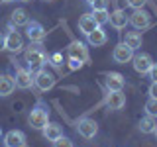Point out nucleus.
<instances>
[{
  "instance_id": "473e14b6",
  "label": "nucleus",
  "mask_w": 157,
  "mask_h": 147,
  "mask_svg": "<svg viewBox=\"0 0 157 147\" xmlns=\"http://www.w3.org/2000/svg\"><path fill=\"white\" fill-rule=\"evenodd\" d=\"M86 2H88V4H92V2H94V0H86Z\"/></svg>"
},
{
  "instance_id": "a211bd4d",
  "label": "nucleus",
  "mask_w": 157,
  "mask_h": 147,
  "mask_svg": "<svg viewBox=\"0 0 157 147\" xmlns=\"http://www.w3.org/2000/svg\"><path fill=\"white\" fill-rule=\"evenodd\" d=\"M14 88H16L14 77H10V75H0V96H8V94H12Z\"/></svg>"
},
{
  "instance_id": "c9c22d12",
  "label": "nucleus",
  "mask_w": 157,
  "mask_h": 147,
  "mask_svg": "<svg viewBox=\"0 0 157 147\" xmlns=\"http://www.w3.org/2000/svg\"><path fill=\"white\" fill-rule=\"evenodd\" d=\"M45 2H49V0H45Z\"/></svg>"
},
{
  "instance_id": "b1692460",
  "label": "nucleus",
  "mask_w": 157,
  "mask_h": 147,
  "mask_svg": "<svg viewBox=\"0 0 157 147\" xmlns=\"http://www.w3.org/2000/svg\"><path fill=\"white\" fill-rule=\"evenodd\" d=\"M145 114L151 116V118H157V98H151L145 102Z\"/></svg>"
},
{
  "instance_id": "6e6552de",
  "label": "nucleus",
  "mask_w": 157,
  "mask_h": 147,
  "mask_svg": "<svg viewBox=\"0 0 157 147\" xmlns=\"http://www.w3.org/2000/svg\"><path fill=\"white\" fill-rule=\"evenodd\" d=\"M14 82H16L18 88H22V90H28V88L33 86V75L29 69H22L18 67L16 69V77H14Z\"/></svg>"
},
{
  "instance_id": "423d86ee",
  "label": "nucleus",
  "mask_w": 157,
  "mask_h": 147,
  "mask_svg": "<svg viewBox=\"0 0 157 147\" xmlns=\"http://www.w3.org/2000/svg\"><path fill=\"white\" fill-rule=\"evenodd\" d=\"M112 59H114L116 63H120V65H126V63H130L132 59H134V49L128 47L124 41L118 43L114 47V53H112Z\"/></svg>"
},
{
  "instance_id": "f8f14e48",
  "label": "nucleus",
  "mask_w": 157,
  "mask_h": 147,
  "mask_svg": "<svg viewBox=\"0 0 157 147\" xmlns=\"http://www.w3.org/2000/svg\"><path fill=\"white\" fill-rule=\"evenodd\" d=\"M4 145L6 147H26V135L20 130H12L4 135Z\"/></svg>"
},
{
  "instance_id": "2f4dec72",
  "label": "nucleus",
  "mask_w": 157,
  "mask_h": 147,
  "mask_svg": "<svg viewBox=\"0 0 157 147\" xmlns=\"http://www.w3.org/2000/svg\"><path fill=\"white\" fill-rule=\"evenodd\" d=\"M2 2H14V0H2Z\"/></svg>"
},
{
  "instance_id": "9b49d317",
  "label": "nucleus",
  "mask_w": 157,
  "mask_h": 147,
  "mask_svg": "<svg viewBox=\"0 0 157 147\" xmlns=\"http://www.w3.org/2000/svg\"><path fill=\"white\" fill-rule=\"evenodd\" d=\"M67 55H69V59H75V61H88V51H86L85 43H81V41H71L69 43Z\"/></svg>"
},
{
  "instance_id": "dca6fc26",
  "label": "nucleus",
  "mask_w": 157,
  "mask_h": 147,
  "mask_svg": "<svg viewBox=\"0 0 157 147\" xmlns=\"http://www.w3.org/2000/svg\"><path fill=\"white\" fill-rule=\"evenodd\" d=\"M86 39H88V43H90V45L100 47V45H104V43L108 41V36H106V32H104V29L98 26V28L94 29V32H90V33H88Z\"/></svg>"
},
{
  "instance_id": "393cba45",
  "label": "nucleus",
  "mask_w": 157,
  "mask_h": 147,
  "mask_svg": "<svg viewBox=\"0 0 157 147\" xmlns=\"http://www.w3.org/2000/svg\"><path fill=\"white\" fill-rule=\"evenodd\" d=\"M53 145H55V147H73V141L69 139V137L61 135L59 139H55V141H53Z\"/></svg>"
},
{
  "instance_id": "9d476101",
  "label": "nucleus",
  "mask_w": 157,
  "mask_h": 147,
  "mask_svg": "<svg viewBox=\"0 0 157 147\" xmlns=\"http://www.w3.org/2000/svg\"><path fill=\"white\" fill-rule=\"evenodd\" d=\"M132 61H134L136 73H140V75H147V71L153 65V59H151L149 53H137V55H134Z\"/></svg>"
},
{
  "instance_id": "e433bc0d",
  "label": "nucleus",
  "mask_w": 157,
  "mask_h": 147,
  "mask_svg": "<svg viewBox=\"0 0 157 147\" xmlns=\"http://www.w3.org/2000/svg\"><path fill=\"white\" fill-rule=\"evenodd\" d=\"M0 2H2V0H0Z\"/></svg>"
},
{
  "instance_id": "2eb2a0df",
  "label": "nucleus",
  "mask_w": 157,
  "mask_h": 147,
  "mask_svg": "<svg viewBox=\"0 0 157 147\" xmlns=\"http://www.w3.org/2000/svg\"><path fill=\"white\" fill-rule=\"evenodd\" d=\"M108 22H110L116 29H124V28L128 26V14L124 12V10L116 8L114 12L110 14V20H108Z\"/></svg>"
},
{
  "instance_id": "4c0bfd02",
  "label": "nucleus",
  "mask_w": 157,
  "mask_h": 147,
  "mask_svg": "<svg viewBox=\"0 0 157 147\" xmlns=\"http://www.w3.org/2000/svg\"><path fill=\"white\" fill-rule=\"evenodd\" d=\"M0 134H2V131H0Z\"/></svg>"
},
{
  "instance_id": "20e7f679",
  "label": "nucleus",
  "mask_w": 157,
  "mask_h": 147,
  "mask_svg": "<svg viewBox=\"0 0 157 147\" xmlns=\"http://www.w3.org/2000/svg\"><path fill=\"white\" fill-rule=\"evenodd\" d=\"M128 24H132L136 29H145V28L151 26V14L144 8L134 10V12L128 16Z\"/></svg>"
},
{
  "instance_id": "ddd939ff",
  "label": "nucleus",
  "mask_w": 157,
  "mask_h": 147,
  "mask_svg": "<svg viewBox=\"0 0 157 147\" xmlns=\"http://www.w3.org/2000/svg\"><path fill=\"white\" fill-rule=\"evenodd\" d=\"M106 106L110 110H122L126 106V94L122 90L118 92H108L106 94Z\"/></svg>"
},
{
  "instance_id": "4468645a",
  "label": "nucleus",
  "mask_w": 157,
  "mask_h": 147,
  "mask_svg": "<svg viewBox=\"0 0 157 147\" xmlns=\"http://www.w3.org/2000/svg\"><path fill=\"white\" fill-rule=\"evenodd\" d=\"M104 82H106L108 92H118L124 88V75H120V73H108Z\"/></svg>"
},
{
  "instance_id": "cd10ccee",
  "label": "nucleus",
  "mask_w": 157,
  "mask_h": 147,
  "mask_svg": "<svg viewBox=\"0 0 157 147\" xmlns=\"http://www.w3.org/2000/svg\"><path fill=\"white\" fill-rule=\"evenodd\" d=\"M147 75H149V78H151L153 82H157V63H153V65H151V69L147 71Z\"/></svg>"
},
{
  "instance_id": "bb28decb",
  "label": "nucleus",
  "mask_w": 157,
  "mask_h": 147,
  "mask_svg": "<svg viewBox=\"0 0 157 147\" xmlns=\"http://www.w3.org/2000/svg\"><path fill=\"white\" fill-rule=\"evenodd\" d=\"M90 6H92V10H106L108 0H94V2H92Z\"/></svg>"
},
{
  "instance_id": "f257e3e1",
  "label": "nucleus",
  "mask_w": 157,
  "mask_h": 147,
  "mask_svg": "<svg viewBox=\"0 0 157 147\" xmlns=\"http://www.w3.org/2000/svg\"><path fill=\"white\" fill-rule=\"evenodd\" d=\"M28 124L32 126L33 130H43V127L49 124V110H47V106L41 104V102H37V104L29 110Z\"/></svg>"
},
{
  "instance_id": "f704fd0d",
  "label": "nucleus",
  "mask_w": 157,
  "mask_h": 147,
  "mask_svg": "<svg viewBox=\"0 0 157 147\" xmlns=\"http://www.w3.org/2000/svg\"><path fill=\"white\" fill-rule=\"evenodd\" d=\"M22 2H32V0H22Z\"/></svg>"
},
{
  "instance_id": "7c9ffc66",
  "label": "nucleus",
  "mask_w": 157,
  "mask_h": 147,
  "mask_svg": "<svg viewBox=\"0 0 157 147\" xmlns=\"http://www.w3.org/2000/svg\"><path fill=\"white\" fill-rule=\"evenodd\" d=\"M0 49H4V36L0 33Z\"/></svg>"
},
{
  "instance_id": "4be33fe9",
  "label": "nucleus",
  "mask_w": 157,
  "mask_h": 147,
  "mask_svg": "<svg viewBox=\"0 0 157 147\" xmlns=\"http://www.w3.org/2000/svg\"><path fill=\"white\" fill-rule=\"evenodd\" d=\"M28 22H29V16L24 8H16L12 12V24L14 26H28Z\"/></svg>"
},
{
  "instance_id": "f3484780",
  "label": "nucleus",
  "mask_w": 157,
  "mask_h": 147,
  "mask_svg": "<svg viewBox=\"0 0 157 147\" xmlns=\"http://www.w3.org/2000/svg\"><path fill=\"white\" fill-rule=\"evenodd\" d=\"M96 28H98V24L94 22V18H92L90 14H85V16H81V20H78V29H81L85 36H88L90 32H94Z\"/></svg>"
},
{
  "instance_id": "f03ea898",
  "label": "nucleus",
  "mask_w": 157,
  "mask_h": 147,
  "mask_svg": "<svg viewBox=\"0 0 157 147\" xmlns=\"http://www.w3.org/2000/svg\"><path fill=\"white\" fill-rule=\"evenodd\" d=\"M26 63L29 67V71H39L43 69V65L47 63V55L41 49V45H29V49L26 51Z\"/></svg>"
},
{
  "instance_id": "0eeeda50",
  "label": "nucleus",
  "mask_w": 157,
  "mask_h": 147,
  "mask_svg": "<svg viewBox=\"0 0 157 147\" xmlns=\"http://www.w3.org/2000/svg\"><path fill=\"white\" fill-rule=\"evenodd\" d=\"M22 47H24V37L20 36L18 32H8L6 36H4V49H8L10 53H18V51H22Z\"/></svg>"
},
{
  "instance_id": "412c9836",
  "label": "nucleus",
  "mask_w": 157,
  "mask_h": 147,
  "mask_svg": "<svg viewBox=\"0 0 157 147\" xmlns=\"http://www.w3.org/2000/svg\"><path fill=\"white\" fill-rule=\"evenodd\" d=\"M155 126H157V118L145 116V118H141V120H140V131H141V134H153Z\"/></svg>"
},
{
  "instance_id": "c85d7f7f",
  "label": "nucleus",
  "mask_w": 157,
  "mask_h": 147,
  "mask_svg": "<svg viewBox=\"0 0 157 147\" xmlns=\"http://www.w3.org/2000/svg\"><path fill=\"white\" fill-rule=\"evenodd\" d=\"M149 96H151V98H157V82H151V86H149Z\"/></svg>"
},
{
  "instance_id": "c756f323",
  "label": "nucleus",
  "mask_w": 157,
  "mask_h": 147,
  "mask_svg": "<svg viewBox=\"0 0 157 147\" xmlns=\"http://www.w3.org/2000/svg\"><path fill=\"white\" fill-rule=\"evenodd\" d=\"M82 65V61H75V59H71V69H78Z\"/></svg>"
},
{
  "instance_id": "aec40b11",
  "label": "nucleus",
  "mask_w": 157,
  "mask_h": 147,
  "mask_svg": "<svg viewBox=\"0 0 157 147\" xmlns=\"http://www.w3.org/2000/svg\"><path fill=\"white\" fill-rule=\"evenodd\" d=\"M124 43L128 47H132L136 51L137 47H141V43H144V37H141V33L140 32H126V36H124Z\"/></svg>"
},
{
  "instance_id": "6ab92c4d",
  "label": "nucleus",
  "mask_w": 157,
  "mask_h": 147,
  "mask_svg": "<svg viewBox=\"0 0 157 147\" xmlns=\"http://www.w3.org/2000/svg\"><path fill=\"white\" fill-rule=\"evenodd\" d=\"M41 131H43V137H45L47 141H55V139H59V137L63 135V130H61L59 124H47Z\"/></svg>"
},
{
  "instance_id": "7ed1b4c3",
  "label": "nucleus",
  "mask_w": 157,
  "mask_h": 147,
  "mask_svg": "<svg viewBox=\"0 0 157 147\" xmlns=\"http://www.w3.org/2000/svg\"><path fill=\"white\" fill-rule=\"evenodd\" d=\"M33 85H36L41 92H47L55 86V75L49 73L47 69H39V71L33 75Z\"/></svg>"
},
{
  "instance_id": "39448f33",
  "label": "nucleus",
  "mask_w": 157,
  "mask_h": 147,
  "mask_svg": "<svg viewBox=\"0 0 157 147\" xmlns=\"http://www.w3.org/2000/svg\"><path fill=\"white\" fill-rule=\"evenodd\" d=\"M77 131L85 137V139H90V137L96 135L98 124H96L94 120H90V118H81V120L77 122Z\"/></svg>"
},
{
  "instance_id": "1a4fd4ad",
  "label": "nucleus",
  "mask_w": 157,
  "mask_h": 147,
  "mask_svg": "<svg viewBox=\"0 0 157 147\" xmlns=\"http://www.w3.org/2000/svg\"><path fill=\"white\" fill-rule=\"evenodd\" d=\"M26 36L32 43H41L45 39V29L39 22H28L26 26Z\"/></svg>"
},
{
  "instance_id": "72a5a7b5",
  "label": "nucleus",
  "mask_w": 157,
  "mask_h": 147,
  "mask_svg": "<svg viewBox=\"0 0 157 147\" xmlns=\"http://www.w3.org/2000/svg\"><path fill=\"white\" fill-rule=\"evenodd\" d=\"M153 134H155V135H157V126H155V131H153Z\"/></svg>"
},
{
  "instance_id": "5701e85b",
  "label": "nucleus",
  "mask_w": 157,
  "mask_h": 147,
  "mask_svg": "<svg viewBox=\"0 0 157 147\" xmlns=\"http://www.w3.org/2000/svg\"><path fill=\"white\" fill-rule=\"evenodd\" d=\"M90 16L94 18V22L98 26H104V24H108V20H110V14H108L106 10H92Z\"/></svg>"
},
{
  "instance_id": "a878e982",
  "label": "nucleus",
  "mask_w": 157,
  "mask_h": 147,
  "mask_svg": "<svg viewBox=\"0 0 157 147\" xmlns=\"http://www.w3.org/2000/svg\"><path fill=\"white\" fill-rule=\"evenodd\" d=\"M145 4H147V0H128V6H130V8H134V10L144 8Z\"/></svg>"
}]
</instances>
